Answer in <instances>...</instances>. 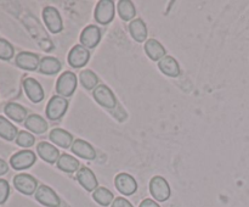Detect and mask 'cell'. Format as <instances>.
Returning <instances> with one entry per match:
<instances>
[{"instance_id":"f546056e","label":"cell","mask_w":249,"mask_h":207,"mask_svg":"<svg viewBox=\"0 0 249 207\" xmlns=\"http://www.w3.org/2000/svg\"><path fill=\"white\" fill-rule=\"evenodd\" d=\"M34 143H36V138H34L33 134L26 131L18 132L16 138L17 145L22 146V148H31L34 145Z\"/></svg>"},{"instance_id":"5b68a950","label":"cell","mask_w":249,"mask_h":207,"mask_svg":"<svg viewBox=\"0 0 249 207\" xmlns=\"http://www.w3.org/2000/svg\"><path fill=\"white\" fill-rule=\"evenodd\" d=\"M36 156L33 151L22 150L11 156V158H10V165H11V167L14 169L23 170L32 167L36 163Z\"/></svg>"},{"instance_id":"484cf974","label":"cell","mask_w":249,"mask_h":207,"mask_svg":"<svg viewBox=\"0 0 249 207\" xmlns=\"http://www.w3.org/2000/svg\"><path fill=\"white\" fill-rule=\"evenodd\" d=\"M118 15L123 21H130L136 16L135 5L130 0H119L117 4Z\"/></svg>"},{"instance_id":"9a60e30c","label":"cell","mask_w":249,"mask_h":207,"mask_svg":"<svg viewBox=\"0 0 249 207\" xmlns=\"http://www.w3.org/2000/svg\"><path fill=\"white\" fill-rule=\"evenodd\" d=\"M36 152H38V155L45 162L51 163V165L57 163L58 158L61 156L60 150L55 145H53L51 143H46V141H40L38 144V146H36Z\"/></svg>"},{"instance_id":"30bf717a","label":"cell","mask_w":249,"mask_h":207,"mask_svg":"<svg viewBox=\"0 0 249 207\" xmlns=\"http://www.w3.org/2000/svg\"><path fill=\"white\" fill-rule=\"evenodd\" d=\"M114 185H116L117 190L125 196L135 194L136 190H138V183H136L135 178L128 173L117 174L114 178Z\"/></svg>"},{"instance_id":"277c9868","label":"cell","mask_w":249,"mask_h":207,"mask_svg":"<svg viewBox=\"0 0 249 207\" xmlns=\"http://www.w3.org/2000/svg\"><path fill=\"white\" fill-rule=\"evenodd\" d=\"M114 1L112 0H100L95 7V19L100 24H108L114 19Z\"/></svg>"},{"instance_id":"7402d4cb","label":"cell","mask_w":249,"mask_h":207,"mask_svg":"<svg viewBox=\"0 0 249 207\" xmlns=\"http://www.w3.org/2000/svg\"><path fill=\"white\" fill-rule=\"evenodd\" d=\"M4 112L10 119H12L15 122H18V123L26 121L27 117H28L27 116L28 114L27 113V110L22 105L16 104V102H9V104H6V106L4 107Z\"/></svg>"},{"instance_id":"ac0fdd59","label":"cell","mask_w":249,"mask_h":207,"mask_svg":"<svg viewBox=\"0 0 249 207\" xmlns=\"http://www.w3.org/2000/svg\"><path fill=\"white\" fill-rule=\"evenodd\" d=\"M49 138L53 141V144H56L57 146L62 149H70L72 148L73 144V136L70 132L65 131L62 128H55L50 132L49 134Z\"/></svg>"},{"instance_id":"7a4b0ae2","label":"cell","mask_w":249,"mask_h":207,"mask_svg":"<svg viewBox=\"0 0 249 207\" xmlns=\"http://www.w3.org/2000/svg\"><path fill=\"white\" fill-rule=\"evenodd\" d=\"M68 104L70 102L66 97L60 96V95H53L46 105V117L50 121H57L67 112Z\"/></svg>"},{"instance_id":"e0dca14e","label":"cell","mask_w":249,"mask_h":207,"mask_svg":"<svg viewBox=\"0 0 249 207\" xmlns=\"http://www.w3.org/2000/svg\"><path fill=\"white\" fill-rule=\"evenodd\" d=\"M72 152L84 160H95L96 158V151L94 146L83 139H75L72 144Z\"/></svg>"},{"instance_id":"4dcf8cb0","label":"cell","mask_w":249,"mask_h":207,"mask_svg":"<svg viewBox=\"0 0 249 207\" xmlns=\"http://www.w3.org/2000/svg\"><path fill=\"white\" fill-rule=\"evenodd\" d=\"M15 55V49L6 39L0 38V60H11Z\"/></svg>"},{"instance_id":"5bb4252c","label":"cell","mask_w":249,"mask_h":207,"mask_svg":"<svg viewBox=\"0 0 249 207\" xmlns=\"http://www.w3.org/2000/svg\"><path fill=\"white\" fill-rule=\"evenodd\" d=\"M16 65L19 68L26 71H36L39 70L40 65V58L39 55L29 51H21L16 55Z\"/></svg>"},{"instance_id":"836d02e7","label":"cell","mask_w":249,"mask_h":207,"mask_svg":"<svg viewBox=\"0 0 249 207\" xmlns=\"http://www.w3.org/2000/svg\"><path fill=\"white\" fill-rule=\"evenodd\" d=\"M139 207H160V206L155 201V200L145 199L142 202H141Z\"/></svg>"},{"instance_id":"2e32d148","label":"cell","mask_w":249,"mask_h":207,"mask_svg":"<svg viewBox=\"0 0 249 207\" xmlns=\"http://www.w3.org/2000/svg\"><path fill=\"white\" fill-rule=\"evenodd\" d=\"M77 180L87 191H95L97 189V185H99L96 175L94 174L91 169L87 167H82L78 170Z\"/></svg>"},{"instance_id":"1f68e13d","label":"cell","mask_w":249,"mask_h":207,"mask_svg":"<svg viewBox=\"0 0 249 207\" xmlns=\"http://www.w3.org/2000/svg\"><path fill=\"white\" fill-rule=\"evenodd\" d=\"M10 195V185L7 180L0 179V205L5 204Z\"/></svg>"},{"instance_id":"d6986e66","label":"cell","mask_w":249,"mask_h":207,"mask_svg":"<svg viewBox=\"0 0 249 207\" xmlns=\"http://www.w3.org/2000/svg\"><path fill=\"white\" fill-rule=\"evenodd\" d=\"M24 127L28 129L29 132L36 134H44L48 132L49 129V123L43 118L41 116L36 113H32L27 117V119L24 121Z\"/></svg>"},{"instance_id":"83f0119b","label":"cell","mask_w":249,"mask_h":207,"mask_svg":"<svg viewBox=\"0 0 249 207\" xmlns=\"http://www.w3.org/2000/svg\"><path fill=\"white\" fill-rule=\"evenodd\" d=\"M79 80L87 90H92L99 85V77L91 70H84L79 73Z\"/></svg>"},{"instance_id":"8992f818","label":"cell","mask_w":249,"mask_h":207,"mask_svg":"<svg viewBox=\"0 0 249 207\" xmlns=\"http://www.w3.org/2000/svg\"><path fill=\"white\" fill-rule=\"evenodd\" d=\"M14 187L16 190L24 195H33L36 194V189H38V180L31 174L27 173H19V174L15 175L14 178Z\"/></svg>"},{"instance_id":"f1b7e54d","label":"cell","mask_w":249,"mask_h":207,"mask_svg":"<svg viewBox=\"0 0 249 207\" xmlns=\"http://www.w3.org/2000/svg\"><path fill=\"white\" fill-rule=\"evenodd\" d=\"M92 199L101 206H108L109 204L114 201V196L112 191H109L107 188L100 187L92 192Z\"/></svg>"},{"instance_id":"7c38bea8","label":"cell","mask_w":249,"mask_h":207,"mask_svg":"<svg viewBox=\"0 0 249 207\" xmlns=\"http://www.w3.org/2000/svg\"><path fill=\"white\" fill-rule=\"evenodd\" d=\"M23 89L27 97H28L32 102H34V104H38V102L43 101L44 96H45L44 89L43 87H41L40 83L32 77L26 78V79L23 80Z\"/></svg>"},{"instance_id":"603a6c76","label":"cell","mask_w":249,"mask_h":207,"mask_svg":"<svg viewBox=\"0 0 249 207\" xmlns=\"http://www.w3.org/2000/svg\"><path fill=\"white\" fill-rule=\"evenodd\" d=\"M145 51L148 57L153 61H160L165 56V49L156 39H148L145 43Z\"/></svg>"},{"instance_id":"4fadbf2b","label":"cell","mask_w":249,"mask_h":207,"mask_svg":"<svg viewBox=\"0 0 249 207\" xmlns=\"http://www.w3.org/2000/svg\"><path fill=\"white\" fill-rule=\"evenodd\" d=\"M101 40V29L95 24L87 26L80 33V44L87 49H92L99 45Z\"/></svg>"},{"instance_id":"8fae6325","label":"cell","mask_w":249,"mask_h":207,"mask_svg":"<svg viewBox=\"0 0 249 207\" xmlns=\"http://www.w3.org/2000/svg\"><path fill=\"white\" fill-rule=\"evenodd\" d=\"M90 51L83 45H74L68 54V65L73 68H80L89 62Z\"/></svg>"},{"instance_id":"3957f363","label":"cell","mask_w":249,"mask_h":207,"mask_svg":"<svg viewBox=\"0 0 249 207\" xmlns=\"http://www.w3.org/2000/svg\"><path fill=\"white\" fill-rule=\"evenodd\" d=\"M150 192L153 197H155L156 201L164 202L172 195L170 191L169 183L167 182V179L160 175H156L151 179L150 182Z\"/></svg>"},{"instance_id":"4316f807","label":"cell","mask_w":249,"mask_h":207,"mask_svg":"<svg viewBox=\"0 0 249 207\" xmlns=\"http://www.w3.org/2000/svg\"><path fill=\"white\" fill-rule=\"evenodd\" d=\"M17 134H18L17 127L14 126L9 119L0 116V136L5 140L12 141L17 138Z\"/></svg>"},{"instance_id":"e575fe53","label":"cell","mask_w":249,"mask_h":207,"mask_svg":"<svg viewBox=\"0 0 249 207\" xmlns=\"http://www.w3.org/2000/svg\"><path fill=\"white\" fill-rule=\"evenodd\" d=\"M7 170H9V165H7L4 160L0 158V175L6 174Z\"/></svg>"},{"instance_id":"cb8c5ba5","label":"cell","mask_w":249,"mask_h":207,"mask_svg":"<svg viewBox=\"0 0 249 207\" xmlns=\"http://www.w3.org/2000/svg\"><path fill=\"white\" fill-rule=\"evenodd\" d=\"M129 31H130L131 37L138 43H143L147 38V27H146V23L141 19H133L129 24Z\"/></svg>"},{"instance_id":"52a82bcc","label":"cell","mask_w":249,"mask_h":207,"mask_svg":"<svg viewBox=\"0 0 249 207\" xmlns=\"http://www.w3.org/2000/svg\"><path fill=\"white\" fill-rule=\"evenodd\" d=\"M43 19L45 22V26L53 34H57L62 32L63 24L61 19L60 12L53 6H46L43 10Z\"/></svg>"},{"instance_id":"9c48e42d","label":"cell","mask_w":249,"mask_h":207,"mask_svg":"<svg viewBox=\"0 0 249 207\" xmlns=\"http://www.w3.org/2000/svg\"><path fill=\"white\" fill-rule=\"evenodd\" d=\"M36 200L46 207H60L61 200L58 195L48 185H39L36 191Z\"/></svg>"},{"instance_id":"d4e9b609","label":"cell","mask_w":249,"mask_h":207,"mask_svg":"<svg viewBox=\"0 0 249 207\" xmlns=\"http://www.w3.org/2000/svg\"><path fill=\"white\" fill-rule=\"evenodd\" d=\"M57 168L66 173H74L79 170V161L72 155L62 153L57 161Z\"/></svg>"},{"instance_id":"6da1fadb","label":"cell","mask_w":249,"mask_h":207,"mask_svg":"<svg viewBox=\"0 0 249 207\" xmlns=\"http://www.w3.org/2000/svg\"><path fill=\"white\" fill-rule=\"evenodd\" d=\"M77 84V75L71 71H66L62 75H60L57 82H56V93L62 97H70L74 94Z\"/></svg>"},{"instance_id":"ffe728a7","label":"cell","mask_w":249,"mask_h":207,"mask_svg":"<svg viewBox=\"0 0 249 207\" xmlns=\"http://www.w3.org/2000/svg\"><path fill=\"white\" fill-rule=\"evenodd\" d=\"M158 67H160V72L164 73L168 77H179L180 75V66L178 61L175 60L173 56L165 55L162 60L158 62Z\"/></svg>"},{"instance_id":"44dd1931","label":"cell","mask_w":249,"mask_h":207,"mask_svg":"<svg viewBox=\"0 0 249 207\" xmlns=\"http://www.w3.org/2000/svg\"><path fill=\"white\" fill-rule=\"evenodd\" d=\"M62 68V65H61L60 61L56 57H53V56H45L40 60V65H39V72L41 75H57L58 72Z\"/></svg>"},{"instance_id":"d6a6232c","label":"cell","mask_w":249,"mask_h":207,"mask_svg":"<svg viewBox=\"0 0 249 207\" xmlns=\"http://www.w3.org/2000/svg\"><path fill=\"white\" fill-rule=\"evenodd\" d=\"M112 207H134L130 201L125 199V197H116L113 202H112Z\"/></svg>"},{"instance_id":"ba28073f","label":"cell","mask_w":249,"mask_h":207,"mask_svg":"<svg viewBox=\"0 0 249 207\" xmlns=\"http://www.w3.org/2000/svg\"><path fill=\"white\" fill-rule=\"evenodd\" d=\"M92 96L97 104L106 109H114L117 106V97L111 89L105 84H99L92 92Z\"/></svg>"}]
</instances>
